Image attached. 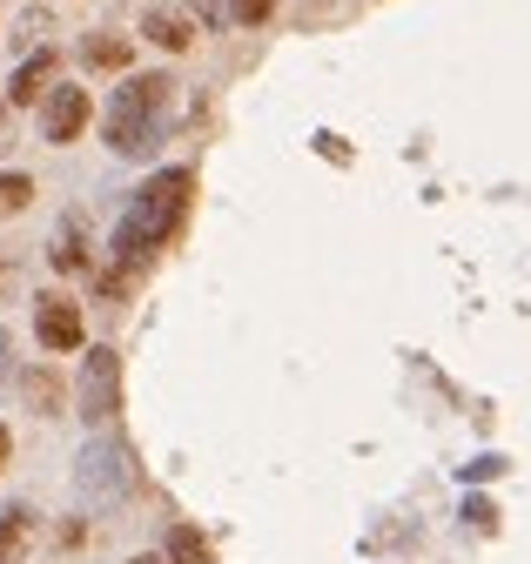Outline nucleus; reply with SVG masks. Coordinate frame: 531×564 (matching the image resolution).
I'll return each mask as SVG.
<instances>
[{"label": "nucleus", "instance_id": "obj_11", "mask_svg": "<svg viewBox=\"0 0 531 564\" xmlns=\"http://www.w3.org/2000/svg\"><path fill=\"white\" fill-rule=\"evenodd\" d=\"M28 202H34V182H28V175H0V223L21 216Z\"/></svg>", "mask_w": 531, "mask_h": 564}, {"label": "nucleus", "instance_id": "obj_1", "mask_svg": "<svg viewBox=\"0 0 531 564\" xmlns=\"http://www.w3.org/2000/svg\"><path fill=\"white\" fill-rule=\"evenodd\" d=\"M188 208H195V175H188V169H162V175L142 188V202L128 208L121 236H115V256H121V269L108 275V290H121V282L136 275V269H142L155 249H169V242L182 236Z\"/></svg>", "mask_w": 531, "mask_h": 564}, {"label": "nucleus", "instance_id": "obj_2", "mask_svg": "<svg viewBox=\"0 0 531 564\" xmlns=\"http://www.w3.org/2000/svg\"><path fill=\"white\" fill-rule=\"evenodd\" d=\"M169 108H175V82L169 75L121 82L115 88V108H108V149L115 155H149V149H162Z\"/></svg>", "mask_w": 531, "mask_h": 564}, {"label": "nucleus", "instance_id": "obj_3", "mask_svg": "<svg viewBox=\"0 0 531 564\" xmlns=\"http://www.w3.org/2000/svg\"><path fill=\"white\" fill-rule=\"evenodd\" d=\"M75 484H82V498H128V490H136V464H128V444H121V437L88 444Z\"/></svg>", "mask_w": 531, "mask_h": 564}, {"label": "nucleus", "instance_id": "obj_18", "mask_svg": "<svg viewBox=\"0 0 531 564\" xmlns=\"http://www.w3.org/2000/svg\"><path fill=\"white\" fill-rule=\"evenodd\" d=\"M8 108H14V101H8V95H0V141H8Z\"/></svg>", "mask_w": 531, "mask_h": 564}, {"label": "nucleus", "instance_id": "obj_7", "mask_svg": "<svg viewBox=\"0 0 531 564\" xmlns=\"http://www.w3.org/2000/svg\"><path fill=\"white\" fill-rule=\"evenodd\" d=\"M47 95H54V54L41 47L34 61H21V67H14L8 101H14V108H34V101H47Z\"/></svg>", "mask_w": 531, "mask_h": 564}, {"label": "nucleus", "instance_id": "obj_8", "mask_svg": "<svg viewBox=\"0 0 531 564\" xmlns=\"http://www.w3.org/2000/svg\"><path fill=\"white\" fill-rule=\"evenodd\" d=\"M142 34H149L155 47H169V54H182V47L195 41V28H188L182 14H169V8H155V14H142Z\"/></svg>", "mask_w": 531, "mask_h": 564}, {"label": "nucleus", "instance_id": "obj_12", "mask_svg": "<svg viewBox=\"0 0 531 564\" xmlns=\"http://www.w3.org/2000/svg\"><path fill=\"white\" fill-rule=\"evenodd\" d=\"M88 61H95V67H128V41H121V34H95V41H88Z\"/></svg>", "mask_w": 531, "mask_h": 564}, {"label": "nucleus", "instance_id": "obj_20", "mask_svg": "<svg viewBox=\"0 0 531 564\" xmlns=\"http://www.w3.org/2000/svg\"><path fill=\"white\" fill-rule=\"evenodd\" d=\"M0 464H8V431H0Z\"/></svg>", "mask_w": 531, "mask_h": 564}, {"label": "nucleus", "instance_id": "obj_6", "mask_svg": "<svg viewBox=\"0 0 531 564\" xmlns=\"http://www.w3.org/2000/svg\"><path fill=\"white\" fill-rule=\"evenodd\" d=\"M88 128V88H54L47 95V141H75Z\"/></svg>", "mask_w": 531, "mask_h": 564}, {"label": "nucleus", "instance_id": "obj_15", "mask_svg": "<svg viewBox=\"0 0 531 564\" xmlns=\"http://www.w3.org/2000/svg\"><path fill=\"white\" fill-rule=\"evenodd\" d=\"M229 8H236V21H249V28H256V21H270L277 0H229Z\"/></svg>", "mask_w": 531, "mask_h": 564}, {"label": "nucleus", "instance_id": "obj_19", "mask_svg": "<svg viewBox=\"0 0 531 564\" xmlns=\"http://www.w3.org/2000/svg\"><path fill=\"white\" fill-rule=\"evenodd\" d=\"M128 564H169V557H128Z\"/></svg>", "mask_w": 531, "mask_h": 564}, {"label": "nucleus", "instance_id": "obj_9", "mask_svg": "<svg viewBox=\"0 0 531 564\" xmlns=\"http://www.w3.org/2000/svg\"><path fill=\"white\" fill-rule=\"evenodd\" d=\"M47 256H54V269H61V275L88 269V249H82V216H68V223L54 229V249H47Z\"/></svg>", "mask_w": 531, "mask_h": 564}, {"label": "nucleus", "instance_id": "obj_16", "mask_svg": "<svg viewBox=\"0 0 531 564\" xmlns=\"http://www.w3.org/2000/svg\"><path fill=\"white\" fill-rule=\"evenodd\" d=\"M464 518H472L478 531H491V505H485V498H472V505H464Z\"/></svg>", "mask_w": 531, "mask_h": 564}, {"label": "nucleus", "instance_id": "obj_5", "mask_svg": "<svg viewBox=\"0 0 531 564\" xmlns=\"http://www.w3.org/2000/svg\"><path fill=\"white\" fill-rule=\"evenodd\" d=\"M34 329H41L47 349H82V336H88V329H82V310H75L68 296H41V303H34Z\"/></svg>", "mask_w": 531, "mask_h": 564}, {"label": "nucleus", "instance_id": "obj_13", "mask_svg": "<svg viewBox=\"0 0 531 564\" xmlns=\"http://www.w3.org/2000/svg\"><path fill=\"white\" fill-rule=\"evenodd\" d=\"M28 403H41V410H54V403H61V383H54V370H28Z\"/></svg>", "mask_w": 531, "mask_h": 564}, {"label": "nucleus", "instance_id": "obj_4", "mask_svg": "<svg viewBox=\"0 0 531 564\" xmlns=\"http://www.w3.org/2000/svg\"><path fill=\"white\" fill-rule=\"evenodd\" d=\"M115 410H121V357L115 349H88V364H82V416L108 423Z\"/></svg>", "mask_w": 531, "mask_h": 564}, {"label": "nucleus", "instance_id": "obj_14", "mask_svg": "<svg viewBox=\"0 0 531 564\" xmlns=\"http://www.w3.org/2000/svg\"><path fill=\"white\" fill-rule=\"evenodd\" d=\"M169 551H175V564H209V544L195 538V531H175V538H169Z\"/></svg>", "mask_w": 531, "mask_h": 564}, {"label": "nucleus", "instance_id": "obj_17", "mask_svg": "<svg viewBox=\"0 0 531 564\" xmlns=\"http://www.w3.org/2000/svg\"><path fill=\"white\" fill-rule=\"evenodd\" d=\"M0 383H8V329H0Z\"/></svg>", "mask_w": 531, "mask_h": 564}, {"label": "nucleus", "instance_id": "obj_10", "mask_svg": "<svg viewBox=\"0 0 531 564\" xmlns=\"http://www.w3.org/2000/svg\"><path fill=\"white\" fill-rule=\"evenodd\" d=\"M28 524H34V518H28L21 505H14V511H0V564H14V557H21V538H28Z\"/></svg>", "mask_w": 531, "mask_h": 564}]
</instances>
